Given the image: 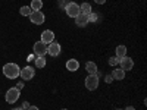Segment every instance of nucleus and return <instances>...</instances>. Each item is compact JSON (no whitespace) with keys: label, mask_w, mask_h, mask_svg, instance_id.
Segmentation results:
<instances>
[{"label":"nucleus","mask_w":147,"mask_h":110,"mask_svg":"<svg viewBox=\"0 0 147 110\" xmlns=\"http://www.w3.org/2000/svg\"><path fill=\"white\" fill-rule=\"evenodd\" d=\"M28 107H30V103H28V101H25V103L22 104V109H25V110H27Z\"/></svg>","instance_id":"b1692460"},{"label":"nucleus","mask_w":147,"mask_h":110,"mask_svg":"<svg viewBox=\"0 0 147 110\" xmlns=\"http://www.w3.org/2000/svg\"><path fill=\"white\" fill-rule=\"evenodd\" d=\"M34 63H35V68H44L46 66V59H44V56H37L35 57V60H34Z\"/></svg>","instance_id":"a211bd4d"},{"label":"nucleus","mask_w":147,"mask_h":110,"mask_svg":"<svg viewBox=\"0 0 147 110\" xmlns=\"http://www.w3.org/2000/svg\"><path fill=\"white\" fill-rule=\"evenodd\" d=\"M41 41L46 44H50L52 41H55V32L52 30H46L41 32Z\"/></svg>","instance_id":"9d476101"},{"label":"nucleus","mask_w":147,"mask_h":110,"mask_svg":"<svg viewBox=\"0 0 147 110\" xmlns=\"http://www.w3.org/2000/svg\"><path fill=\"white\" fill-rule=\"evenodd\" d=\"M78 68H80V63H78L77 59H69L68 62H66V69L69 72H75Z\"/></svg>","instance_id":"f8f14e48"},{"label":"nucleus","mask_w":147,"mask_h":110,"mask_svg":"<svg viewBox=\"0 0 147 110\" xmlns=\"http://www.w3.org/2000/svg\"><path fill=\"white\" fill-rule=\"evenodd\" d=\"M34 53H35L37 56H44V54L47 53V44L43 43L41 40L37 41V43L34 44Z\"/></svg>","instance_id":"6e6552de"},{"label":"nucleus","mask_w":147,"mask_h":110,"mask_svg":"<svg viewBox=\"0 0 147 110\" xmlns=\"http://www.w3.org/2000/svg\"><path fill=\"white\" fill-rule=\"evenodd\" d=\"M116 110H124V109H116Z\"/></svg>","instance_id":"c85d7f7f"},{"label":"nucleus","mask_w":147,"mask_h":110,"mask_svg":"<svg viewBox=\"0 0 147 110\" xmlns=\"http://www.w3.org/2000/svg\"><path fill=\"white\" fill-rule=\"evenodd\" d=\"M16 88H18V90L21 91V90L24 88V82H18V84H16Z\"/></svg>","instance_id":"5701e85b"},{"label":"nucleus","mask_w":147,"mask_h":110,"mask_svg":"<svg viewBox=\"0 0 147 110\" xmlns=\"http://www.w3.org/2000/svg\"><path fill=\"white\" fill-rule=\"evenodd\" d=\"M80 9H81V13H85V15H90L91 12H93V10H91V9H93V7H91V5H90V3H87V2L82 3V5L80 6Z\"/></svg>","instance_id":"f3484780"},{"label":"nucleus","mask_w":147,"mask_h":110,"mask_svg":"<svg viewBox=\"0 0 147 110\" xmlns=\"http://www.w3.org/2000/svg\"><path fill=\"white\" fill-rule=\"evenodd\" d=\"M60 52H62V48H60V44H59V43L52 41L50 44H47V53L50 54V56L56 57V56L60 54Z\"/></svg>","instance_id":"0eeeda50"},{"label":"nucleus","mask_w":147,"mask_h":110,"mask_svg":"<svg viewBox=\"0 0 147 110\" xmlns=\"http://www.w3.org/2000/svg\"><path fill=\"white\" fill-rule=\"evenodd\" d=\"M65 12H66V15L69 18H77L80 13H81V9L77 3H74V2H69L66 6H65Z\"/></svg>","instance_id":"7ed1b4c3"},{"label":"nucleus","mask_w":147,"mask_h":110,"mask_svg":"<svg viewBox=\"0 0 147 110\" xmlns=\"http://www.w3.org/2000/svg\"><path fill=\"white\" fill-rule=\"evenodd\" d=\"M127 56V46H118L116 47V57L122 59V57H125Z\"/></svg>","instance_id":"2eb2a0df"},{"label":"nucleus","mask_w":147,"mask_h":110,"mask_svg":"<svg viewBox=\"0 0 147 110\" xmlns=\"http://www.w3.org/2000/svg\"><path fill=\"white\" fill-rule=\"evenodd\" d=\"M19 95H21V91H19L16 87H13V88H9V90L6 91L5 100H6V103H9V104H13V103H16V101H18Z\"/></svg>","instance_id":"f03ea898"},{"label":"nucleus","mask_w":147,"mask_h":110,"mask_svg":"<svg viewBox=\"0 0 147 110\" xmlns=\"http://www.w3.org/2000/svg\"><path fill=\"white\" fill-rule=\"evenodd\" d=\"M97 87H99V76L97 75H88L85 78V88L87 90L94 91Z\"/></svg>","instance_id":"20e7f679"},{"label":"nucleus","mask_w":147,"mask_h":110,"mask_svg":"<svg viewBox=\"0 0 147 110\" xmlns=\"http://www.w3.org/2000/svg\"><path fill=\"white\" fill-rule=\"evenodd\" d=\"M125 110H136V109H134V107H132V106H128V107H127V109H125Z\"/></svg>","instance_id":"bb28decb"},{"label":"nucleus","mask_w":147,"mask_h":110,"mask_svg":"<svg viewBox=\"0 0 147 110\" xmlns=\"http://www.w3.org/2000/svg\"><path fill=\"white\" fill-rule=\"evenodd\" d=\"M88 15H85V13H80L77 18H75V23L78 27H85L88 23Z\"/></svg>","instance_id":"9b49d317"},{"label":"nucleus","mask_w":147,"mask_h":110,"mask_svg":"<svg viewBox=\"0 0 147 110\" xmlns=\"http://www.w3.org/2000/svg\"><path fill=\"white\" fill-rule=\"evenodd\" d=\"M18 110H25V109H18Z\"/></svg>","instance_id":"cd10ccee"},{"label":"nucleus","mask_w":147,"mask_h":110,"mask_svg":"<svg viewBox=\"0 0 147 110\" xmlns=\"http://www.w3.org/2000/svg\"><path fill=\"white\" fill-rule=\"evenodd\" d=\"M62 110H68V109H62Z\"/></svg>","instance_id":"c756f323"},{"label":"nucleus","mask_w":147,"mask_h":110,"mask_svg":"<svg viewBox=\"0 0 147 110\" xmlns=\"http://www.w3.org/2000/svg\"><path fill=\"white\" fill-rule=\"evenodd\" d=\"M30 7H31V10H32V12L40 10V9L43 7V0H32L31 5H30Z\"/></svg>","instance_id":"dca6fc26"},{"label":"nucleus","mask_w":147,"mask_h":110,"mask_svg":"<svg viewBox=\"0 0 147 110\" xmlns=\"http://www.w3.org/2000/svg\"><path fill=\"white\" fill-rule=\"evenodd\" d=\"M112 76H113V79H118V81L124 79V78H125V70H122L121 68H116V69H113V72H112Z\"/></svg>","instance_id":"4468645a"},{"label":"nucleus","mask_w":147,"mask_h":110,"mask_svg":"<svg viewBox=\"0 0 147 110\" xmlns=\"http://www.w3.org/2000/svg\"><path fill=\"white\" fill-rule=\"evenodd\" d=\"M119 65H121V69L122 70H131L134 68V62H132V59L125 56V57H122L119 60Z\"/></svg>","instance_id":"1a4fd4ad"},{"label":"nucleus","mask_w":147,"mask_h":110,"mask_svg":"<svg viewBox=\"0 0 147 110\" xmlns=\"http://www.w3.org/2000/svg\"><path fill=\"white\" fill-rule=\"evenodd\" d=\"M34 75H35V70H34V68H31V66L22 68V69H21V73H19V76H21L24 81H31V79L34 78Z\"/></svg>","instance_id":"39448f33"},{"label":"nucleus","mask_w":147,"mask_h":110,"mask_svg":"<svg viewBox=\"0 0 147 110\" xmlns=\"http://www.w3.org/2000/svg\"><path fill=\"white\" fill-rule=\"evenodd\" d=\"M105 81H106V84H110V82H112V81H113V76H112V73H109V75H106Z\"/></svg>","instance_id":"4be33fe9"},{"label":"nucleus","mask_w":147,"mask_h":110,"mask_svg":"<svg viewBox=\"0 0 147 110\" xmlns=\"http://www.w3.org/2000/svg\"><path fill=\"white\" fill-rule=\"evenodd\" d=\"M97 18H99V15L93 13V12H91V13L88 15V21H90V22H96V21H97Z\"/></svg>","instance_id":"412c9836"},{"label":"nucleus","mask_w":147,"mask_h":110,"mask_svg":"<svg viewBox=\"0 0 147 110\" xmlns=\"http://www.w3.org/2000/svg\"><path fill=\"white\" fill-rule=\"evenodd\" d=\"M28 18H30V21H31L32 23H35V25H41V23L46 21V18H44V13H43L41 10L32 12V13H31Z\"/></svg>","instance_id":"423d86ee"},{"label":"nucleus","mask_w":147,"mask_h":110,"mask_svg":"<svg viewBox=\"0 0 147 110\" xmlns=\"http://www.w3.org/2000/svg\"><path fill=\"white\" fill-rule=\"evenodd\" d=\"M106 2V0H94V3H97V5H103Z\"/></svg>","instance_id":"a878e982"},{"label":"nucleus","mask_w":147,"mask_h":110,"mask_svg":"<svg viewBox=\"0 0 147 110\" xmlns=\"http://www.w3.org/2000/svg\"><path fill=\"white\" fill-rule=\"evenodd\" d=\"M13 110H18V109H13Z\"/></svg>","instance_id":"7c9ffc66"},{"label":"nucleus","mask_w":147,"mask_h":110,"mask_svg":"<svg viewBox=\"0 0 147 110\" xmlns=\"http://www.w3.org/2000/svg\"><path fill=\"white\" fill-rule=\"evenodd\" d=\"M19 13H21L22 16H30V15L32 13V10H31L30 6H22V7L19 9Z\"/></svg>","instance_id":"6ab92c4d"},{"label":"nucleus","mask_w":147,"mask_h":110,"mask_svg":"<svg viewBox=\"0 0 147 110\" xmlns=\"http://www.w3.org/2000/svg\"><path fill=\"white\" fill-rule=\"evenodd\" d=\"M19 73H21V69L16 63H6L3 66V75L9 79H16L19 78Z\"/></svg>","instance_id":"f257e3e1"},{"label":"nucleus","mask_w":147,"mask_h":110,"mask_svg":"<svg viewBox=\"0 0 147 110\" xmlns=\"http://www.w3.org/2000/svg\"><path fill=\"white\" fill-rule=\"evenodd\" d=\"M85 69H87L88 75H96L97 72H99V69H97V65L94 62H87L85 63Z\"/></svg>","instance_id":"ddd939ff"},{"label":"nucleus","mask_w":147,"mask_h":110,"mask_svg":"<svg viewBox=\"0 0 147 110\" xmlns=\"http://www.w3.org/2000/svg\"><path fill=\"white\" fill-rule=\"evenodd\" d=\"M119 57H116V56H113V57H110L109 59V65L110 66H116V65H119Z\"/></svg>","instance_id":"aec40b11"},{"label":"nucleus","mask_w":147,"mask_h":110,"mask_svg":"<svg viewBox=\"0 0 147 110\" xmlns=\"http://www.w3.org/2000/svg\"><path fill=\"white\" fill-rule=\"evenodd\" d=\"M27 110H40V109L37 107V106H30V107H28Z\"/></svg>","instance_id":"393cba45"}]
</instances>
